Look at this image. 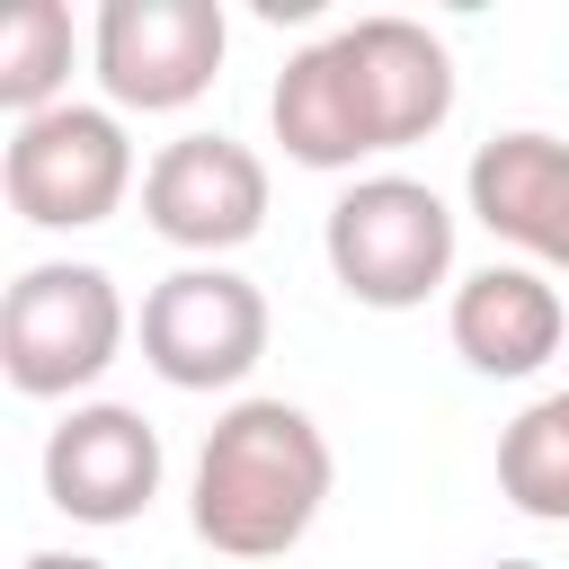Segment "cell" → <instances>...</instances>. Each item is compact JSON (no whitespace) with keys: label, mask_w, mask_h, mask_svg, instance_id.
<instances>
[{"label":"cell","mask_w":569,"mask_h":569,"mask_svg":"<svg viewBox=\"0 0 569 569\" xmlns=\"http://www.w3.org/2000/svg\"><path fill=\"white\" fill-rule=\"evenodd\" d=\"M160 427L124 400H71L62 427L44 436V498L71 525H133L160 498Z\"/></svg>","instance_id":"cell-8"},{"label":"cell","mask_w":569,"mask_h":569,"mask_svg":"<svg viewBox=\"0 0 569 569\" xmlns=\"http://www.w3.org/2000/svg\"><path fill=\"white\" fill-rule=\"evenodd\" d=\"M462 196H471L489 240H507L542 276L551 267L569 276V142L560 133H533V124L489 133L462 169Z\"/></svg>","instance_id":"cell-9"},{"label":"cell","mask_w":569,"mask_h":569,"mask_svg":"<svg viewBox=\"0 0 569 569\" xmlns=\"http://www.w3.org/2000/svg\"><path fill=\"white\" fill-rule=\"evenodd\" d=\"M142 222L187 258H231L267 231V160L231 133H178L142 169Z\"/></svg>","instance_id":"cell-7"},{"label":"cell","mask_w":569,"mask_h":569,"mask_svg":"<svg viewBox=\"0 0 569 569\" xmlns=\"http://www.w3.org/2000/svg\"><path fill=\"white\" fill-rule=\"evenodd\" d=\"M142 365L169 391H240L267 356V293L222 267V258H187L142 293Z\"/></svg>","instance_id":"cell-4"},{"label":"cell","mask_w":569,"mask_h":569,"mask_svg":"<svg viewBox=\"0 0 569 569\" xmlns=\"http://www.w3.org/2000/svg\"><path fill=\"white\" fill-rule=\"evenodd\" d=\"M133 338V311L116 293L107 267L89 258H44L9 284L0 302V373L27 391V400H71L89 391Z\"/></svg>","instance_id":"cell-3"},{"label":"cell","mask_w":569,"mask_h":569,"mask_svg":"<svg viewBox=\"0 0 569 569\" xmlns=\"http://www.w3.org/2000/svg\"><path fill=\"white\" fill-rule=\"evenodd\" d=\"M18 569H107V560H89V551H27Z\"/></svg>","instance_id":"cell-15"},{"label":"cell","mask_w":569,"mask_h":569,"mask_svg":"<svg viewBox=\"0 0 569 569\" xmlns=\"http://www.w3.org/2000/svg\"><path fill=\"white\" fill-rule=\"evenodd\" d=\"M498 489L533 525H569V391H542L498 436Z\"/></svg>","instance_id":"cell-13"},{"label":"cell","mask_w":569,"mask_h":569,"mask_svg":"<svg viewBox=\"0 0 569 569\" xmlns=\"http://www.w3.org/2000/svg\"><path fill=\"white\" fill-rule=\"evenodd\" d=\"M338 44L356 62V89H365V116H373L382 151H409L453 116V53H445V36L427 18L373 9V18H347Z\"/></svg>","instance_id":"cell-11"},{"label":"cell","mask_w":569,"mask_h":569,"mask_svg":"<svg viewBox=\"0 0 569 569\" xmlns=\"http://www.w3.org/2000/svg\"><path fill=\"white\" fill-rule=\"evenodd\" d=\"M71 9L62 0H18L9 18H0V107L27 124V116H44V107H62V89H71Z\"/></svg>","instance_id":"cell-14"},{"label":"cell","mask_w":569,"mask_h":569,"mask_svg":"<svg viewBox=\"0 0 569 569\" xmlns=\"http://www.w3.org/2000/svg\"><path fill=\"white\" fill-rule=\"evenodd\" d=\"M0 187H9V213L36 222V231H89L107 222L124 196H133V133L116 107H44L9 133L0 151Z\"/></svg>","instance_id":"cell-5"},{"label":"cell","mask_w":569,"mask_h":569,"mask_svg":"<svg viewBox=\"0 0 569 569\" xmlns=\"http://www.w3.org/2000/svg\"><path fill=\"white\" fill-rule=\"evenodd\" d=\"M338 453L302 400H231L204 427L196 480H187V525L222 560H284L320 507H329Z\"/></svg>","instance_id":"cell-1"},{"label":"cell","mask_w":569,"mask_h":569,"mask_svg":"<svg viewBox=\"0 0 569 569\" xmlns=\"http://www.w3.org/2000/svg\"><path fill=\"white\" fill-rule=\"evenodd\" d=\"M267 124H276L284 160H302V169H356V160L382 151L373 116H365V89H356V62H347L338 36L284 53V71L267 89Z\"/></svg>","instance_id":"cell-12"},{"label":"cell","mask_w":569,"mask_h":569,"mask_svg":"<svg viewBox=\"0 0 569 569\" xmlns=\"http://www.w3.org/2000/svg\"><path fill=\"white\" fill-rule=\"evenodd\" d=\"M320 258H329V276H338L347 302H365V311H418L436 284H453V204L427 178L373 169V178H356L329 204Z\"/></svg>","instance_id":"cell-2"},{"label":"cell","mask_w":569,"mask_h":569,"mask_svg":"<svg viewBox=\"0 0 569 569\" xmlns=\"http://www.w3.org/2000/svg\"><path fill=\"white\" fill-rule=\"evenodd\" d=\"M445 329H453V356H462L471 373H489V382H525V373H542V365L560 356V338H569V302H560V284H551L542 267H525V258H489V267H471V276L453 284Z\"/></svg>","instance_id":"cell-10"},{"label":"cell","mask_w":569,"mask_h":569,"mask_svg":"<svg viewBox=\"0 0 569 569\" xmlns=\"http://www.w3.org/2000/svg\"><path fill=\"white\" fill-rule=\"evenodd\" d=\"M222 0H107L89 27V71L116 116H178L222 80Z\"/></svg>","instance_id":"cell-6"},{"label":"cell","mask_w":569,"mask_h":569,"mask_svg":"<svg viewBox=\"0 0 569 569\" xmlns=\"http://www.w3.org/2000/svg\"><path fill=\"white\" fill-rule=\"evenodd\" d=\"M489 569H542V560H489Z\"/></svg>","instance_id":"cell-16"}]
</instances>
